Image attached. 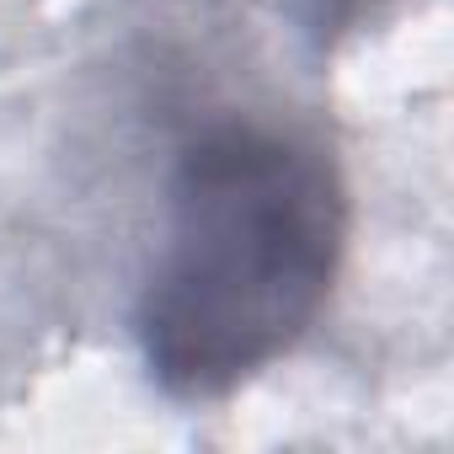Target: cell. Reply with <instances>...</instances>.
<instances>
[{
  "label": "cell",
  "instance_id": "obj_1",
  "mask_svg": "<svg viewBox=\"0 0 454 454\" xmlns=\"http://www.w3.org/2000/svg\"><path fill=\"white\" fill-rule=\"evenodd\" d=\"M348 224L342 166L316 134L262 118L192 134L134 300L150 385L176 406H219L284 364L332 305Z\"/></svg>",
  "mask_w": 454,
  "mask_h": 454
},
{
  "label": "cell",
  "instance_id": "obj_2",
  "mask_svg": "<svg viewBox=\"0 0 454 454\" xmlns=\"http://www.w3.org/2000/svg\"><path fill=\"white\" fill-rule=\"evenodd\" d=\"M364 6V0H316V17L321 22H342V17H353Z\"/></svg>",
  "mask_w": 454,
  "mask_h": 454
}]
</instances>
